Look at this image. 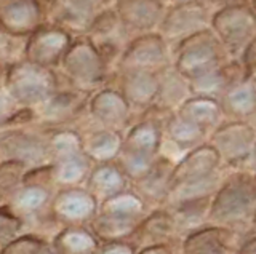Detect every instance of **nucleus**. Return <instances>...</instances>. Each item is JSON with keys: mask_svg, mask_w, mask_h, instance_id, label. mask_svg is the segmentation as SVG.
<instances>
[{"mask_svg": "<svg viewBox=\"0 0 256 254\" xmlns=\"http://www.w3.org/2000/svg\"><path fill=\"white\" fill-rule=\"evenodd\" d=\"M62 83L76 90L93 93L109 85L114 70L86 35H76L56 67Z\"/></svg>", "mask_w": 256, "mask_h": 254, "instance_id": "obj_1", "label": "nucleus"}, {"mask_svg": "<svg viewBox=\"0 0 256 254\" xmlns=\"http://www.w3.org/2000/svg\"><path fill=\"white\" fill-rule=\"evenodd\" d=\"M2 85L16 104L32 110L64 86L56 69L38 66L26 59L10 62L5 67Z\"/></svg>", "mask_w": 256, "mask_h": 254, "instance_id": "obj_2", "label": "nucleus"}, {"mask_svg": "<svg viewBox=\"0 0 256 254\" xmlns=\"http://www.w3.org/2000/svg\"><path fill=\"white\" fill-rule=\"evenodd\" d=\"M172 54L173 67L188 80L230 61L229 54L212 32V29H206L204 32L182 40L172 50Z\"/></svg>", "mask_w": 256, "mask_h": 254, "instance_id": "obj_3", "label": "nucleus"}, {"mask_svg": "<svg viewBox=\"0 0 256 254\" xmlns=\"http://www.w3.org/2000/svg\"><path fill=\"white\" fill-rule=\"evenodd\" d=\"M210 29L230 59H238L256 35V14L250 5L229 6L212 14Z\"/></svg>", "mask_w": 256, "mask_h": 254, "instance_id": "obj_4", "label": "nucleus"}, {"mask_svg": "<svg viewBox=\"0 0 256 254\" xmlns=\"http://www.w3.org/2000/svg\"><path fill=\"white\" fill-rule=\"evenodd\" d=\"M213 11L204 0H192L166 6L157 32L173 50L176 45L198 32L210 29Z\"/></svg>", "mask_w": 256, "mask_h": 254, "instance_id": "obj_5", "label": "nucleus"}, {"mask_svg": "<svg viewBox=\"0 0 256 254\" xmlns=\"http://www.w3.org/2000/svg\"><path fill=\"white\" fill-rule=\"evenodd\" d=\"M256 208V189L250 176L240 174L224 184L210 206V218L220 224L240 222Z\"/></svg>", "mask_w": 256, "mask_h": 254, "instance_id": "obj_6", "label": "nucleus"}, {"mask_svg": "<svg viewBox=\"0 0 256 254\" xmlns=\"http://www.w3.org/2000/svg\"><path fill=\"white\" fill-rule=\"evenodd\" d=\"M172 48L158 32H148L134 35L126 43L116 64L114 72L118 70H149L158 72L172 66Z\"/></svg>", "mask_w": 256, "mask_h": 254, "instance_id": "obj_7", "label": "nucleus"}, {"mask_svg": "<svg viewBox=\"0 0 256 254\" xmlns=\"http://www.w3.org/2000/svg\"><path fill=\"white\" fill-rule=\"evenodd\" d=\"M112 0H46V22L66 29L72 35H85Z\"/></svg>", "mask_w": 256, "mask_h": 254, "instance_id": "obj_8", "label": "nucleus"}, {"mask_svg": "<svg viewBox=\"0 0 256 254\" xmlns=\"http://www.w3.org/2000/svg\"><path fill=\"white\" fill-rule=\"evenodd\" d=\"M72 40H74V35L66 29L52 24V22H45L24 38L21 59L44 67L56 69Z\"/></svg>", "mask_w": 256, "mask_h": 254, "instance_id": "obj_9", "label": "nucleus"}, {"mask_svg": "<svg viewBox=\"0 0 256 254\" xmlns=\"http://www.w3.org/2000/svg\"><path fill=\"white\" fill-rule=\"evenodd\" d=\"M52 158L46 134L13 128L0 134V160L20 162L24 166H44Z\"/></svg>", "mask_w": 256, "mask_h": 254, "instance_id": "obj_10", "label": "nucleus"}, {"mask_svg": "<svg viewBox=\"0 0 256 254\" xmlns=\"http://www.w3.org/2000/svg\"><path fill=\"white\" fill-rule=\"evenodd\" d=\"M208 144L214 147L221 160L228 163L244 162L253 155L256 130L248 122L229 120L216 126Z\"/></svg>", "mask_w": 256, "mask_h": 254, "instance_id": "obj_11", "label": "nucleus"}, {"mask_svg": "<svg viewBox=\"0 0 256 254\" xmlns=\"http://www.w3.org/2000/svg\"><path fill=\"white\" fill-rule=\"evenodd\" d=\"M46 22V0H0V29L26 38Z\"/></svg>", "mask_w": 256, "mask_h": 254, "instance_id": "obj_12", "label": "nucleus"}, {"mask_svg": "<svg viewBox=\"0 0 256 254\" xmlns=\"http://www.w3.org/2000/svg\"><path fill=\"white\" fill-rule=\"evenodd\" d=\"M86 112L101 128L122 130L130 122L133 109L117 86L106 85L90 94Z\"/></svg>", "mask_w": 256, "mask_h": 254, "instance_id": "obj_13", "label": "nucleus"}, {"mask_svg": "<svg viewBox=\"0 0 256 254\" xmlns=\"http://www.w3.org/2000/svg\"><path fill=\"white\" fill-rule=\"evenodd\" d=\"M85 35L100 50L112 70L116 69L120 54L132 38L122 21L118 19L117 13L112 8V5L100 14V18L94 21V24Z\"/></svg>", "mask_w": 256, "mask_h": 254, "instance_id": "obj_14", "label": "nucleus"}, {"mask_svg": "<svg viewBox=\"0 0 256 254\" xmlns=\"http://www.w3.org/2000/svg\"><path fill=\"white\" fill-rule=\"evenodd\" d=\"M112 8L130 37L157 32L166 5L162 0H112Z\"/></svg>", "mask_w": 256, "mask_h": 254, "instance_id": "obj_15", "label": "nucleus"}, {"mask_svg": "<svg viewBox=\"0 0 256 254\" xmlns=\"http://www.w3.org/2000/svg\"><path fill=\"white\" fill-rule=\"evenodd\" d=\"M92 93L70 88L64 85L54 94H52L44 104L34 109V120L42 118L46 125L60 126L77 118L86 109V102Z\"/></svg>", "mask_w": 256, "mask_h": 254, "instance_id": "obj_16", "label": "nucleus"}, {"mask_svg": "<svg viewBox=\"0 0 256 254\" xmlns=\"http://www.w3.org/2000/svg\"><path fill=\"white\" fill-rule=\"evenodd\" d=\"M116 86L132 109L148 110L154 106L158 93V74L149 70H118L112 75Z\"/></svg>", "mask_w": 256, "mask_h": 254, "instance_id": "obj_17", "label": "nucleus"}, {"mask_svg": "<svg viewBox=\"0 0 256 254\" xmlns=\"http://www.w3.org/2000/svg\"><path fill=\"white\" fill-rule=\"evenodd\" d=\"M144 112H146V117L128 128L124 136L122 149L148 157H157L160 146H162L164 123L166 117H156L150 109L144 110Z\"/></svg>", "mask_w": 256, "mask_h": 254, "instance_id": "obj_18", "label": "nucleus"}, {"mask_svg": "<svg viewBox=\"0 0 256 254\" xmlns=\"http://www.w3.org/2000/svg\"><path fill=\"white\" fill-rule=\"evenodd\" d=\"M220 162L221 158L218 152L210 144H200L190 149L186 157H182V160L174 165L170 178V189L210 176L218 168Z\"/></svg>", "mask_w": 256, "mask_h": 254, "instance_id": "obj_19", "label": "nucleus"}, {"mask_svg": "<svg viewBox=\"0 0 256 254\" xmlns=\"http://www.w3.org/2000/svg\"><path fill=\"white\" fill-rule=\"evenodd\" d=\"M218 102L224 117L246 122L256 110V78L250 74L240 77L222 93Z\"/></svg>", "mask_w": 256, "mask_h": 254, "instance_id": "obj_20", "label": "nucleus"}, {"mask_svg": "<svg viewBox=\"0 0 256 254\" xmlns=\"http://www.w3.org/2000/svg\"><path fill=\"white\" fill-rule=\"evenodd\" d=\"M245 74L246 72L242 62L238 59H230L220 67L208 70V72L196 78H190V94L192 96H205L218 101L222 96V93Z\"/></svg>", "mask_w": 256, "mask_h": 254, "instance_id": "obj_21", "label": "nucleus"}, {"mask_svg": "<svg viewBox=\"0 0 256 254\" xmlns=\"http://www.w3.org/2000/svg\"><path fill=\"white\" fill-rule=\"evenodd\" d=\"M96 198L88 190L68 187L56 195L53 202V213L66 222H84L94 216Z\"/></svg>", "mask_w": 256, "mask_h": 254, "instance_id": "obj_22", "label": "nucleus"}, {"mask_svg": "<svg viewBox=\"0 0 256 254\" xmlns=\"http://www.w3.org/2000/svg\"><path fill=\"white\" fill-rule=\"evenodd\" d=\"M157 74H158V93L154 102V107L170 114L176 112L182 102L192 96L189 80L184 75H181L173 67V64L158 70Z\"/></svg>", "mask_w": 256, "mask_h": 254, "instance_id": "obj_23", "label": "nucleus"}, {"mask_svg": "<svg viewBox=\"0 0 256 254\" xmlns=\"http://www.w3.org/2000/svg\"><path fill=\"white\" fill-rule=\"evenodd\" d=\"M84 154L96 163L114 162L124 146V134L118 130L96 128L82 136Z\"/></svg>", "mask_w": 256, "mask_h": 254, "instance_id": "obj_24", "label": "nucleus"}, {"mask_svg": "<svg viewBox=\"0 0 256 254\" xmlns=\"http://www.w3.org/2000/svg\"><path fill=\"white\" fill-rule=\"evenodd\" d=\"M176 114L186 120L202 126L204 130L212 131L222 123V110L220 102L205 96H190L178 107Z\"/></svg>", "mask_w": 256, "mask_h": 254, "instance_id": "obj_25", "label": "nucleus"}, {"mask_svg": "<svg viewBox=\"0 0 256 254\" xmlns=\"http://www.w3.org/2000/svg\"><path fill=\"white\" fill-rule=\"evenodd\" d=\"M230 230L224 227H206L190 234L182 245L186 254H214L226 251L230 242Z\"/></svg>", "mask_w": 256, "mask_h": 254, "instance_id": "obj_26", "label": "nucleus"}, {"mask_svg": "<svg viewBox=\"0 0 256 254\" xmlns=\"http://www.w3.org/2000/svg\"><path fill=\"white\" fill-rule=\"evenodd\" d=\"M174 165L170 163L166 158H156L150 170L138 179V189L142 197L149 200H162L165 195L170 192V178L173 173Z\"/></svg>", "mask_w": 256, "mask_h": 254, "instance_id": "obj_27", "label": "nucleus"}, {"mask_svg": "<svg viewBox=\"0 0 256 254\" xmlns=\"http://www.w3.org/2000/svg\"><path fill=\"white\" fill-rule=\"evenodd\" d=\"M126 176L114 162L98 163L88 174V186L96 195L109 198L116 194L124 192Z\"/></svg>", "mask_w": 256, "mask_h": 254, "instance_id": "obj_28", "label": "nucleus"}, {"mask_svg": "<svg viewBox=\"0 0 256 254\" xmlns=\"http://www.w3.org/2000/svg\"><path fill=\"white\" fill-rule=\"evenodd\" d=\"M206 133L208 131L202 126L186 120L176 112L168 115L164 123V134H166V138L181 149H194L200 146Z\"/></svg>", "mask_w": 256, "mask_h": 254, "instance_id": "obj_29", "label": "nucleus"}, {"mask_svg": "<svg viewBox=\"0 0 256 254\" xmlns=\"http://www.w3.org/2000/svg\"><path fill=\"white\" fill-rule=\"evenodd\" d=\"M138 229V219L101 213L92 221V234L104 242H122Z\"/></svg>", "mask_w": 256, "mask_h": 254, "instance_id": "obj_30", "label": "nucleus"}, {"mask_svg": "<svg viewBox=\"0 0 256 254\" xmlns=\"http://www.w3.org/2000/svg\"><path fill=\"white\" fill-rule=\"evenodd\" d=\"M90 162L92 160L84 152L53 160L52 178L61 186L74 187L86 178L90 171Z\"/></svg>", "mask_w": 256, "mask_h": 254, "instance_id": "obj_31", "label": "nucleus"}, {"mask_svg": "<svg viewBox=\"0 0 256 254\" xmlns=\"http://www.w3.org/2000/svg\"><path fill=\"white\" fill-rule=\"evenodd\" d=\"M54 250L60 254H94L98 250V242L86 229L69 227L56 238Z\"/></svg>", "mask_w": 256, "mask_h": 254, "instance_id": "obj_32", "label": "nucleus"}, {"mask_svg": "<svg viewBox=\"0 0 256 254\" xmlns=\"http://www.w3.org/2000/svg\"><path fill=\"white\" fill-rule=\"evenodd\" d=\"M48 149L53 160L84 152L82 134L70 128H56L46 133Z\"/></svg>", "mask_w": 256, "mask_h": 254, "instance_id": "obj_33", "label": "nucleus"}, {"mask_svg": "<svg viewBox=\"0 0 256 254\" xmlns=\"http://www.w3.org/2000/svg\"><path fill=\"white\" fill-rule=\"evenodd\" d=\"M144 205L141 198L130 192H120L109 198H104L101 205V213L106 214H114V216H122V218H134L142 213Z\"/></svg>", "mask_w": 256, "mask_h": 254, "instance_id": "obj_34", "label": "nucleus"}, {"mask_svg": "<svg viewBox=\"0 0 256 254\" xmlns=\"http://www.w3.org/2000/svg\"><path fill=\"white\" fill-rule=\"evenodd\" d=\"M30 122H34V110L18 106L4 85H0V128L28 125Z\"/></svg>", "mask_w": 256, "mask_h": 254, "instance_id": "obj_35", "label": "nucleus"}, {"mask_svg": "<svg viewBox=\"0 0 256 254\" xmlns=\"http://www.w3.org/2000/svg\"><path fill=\"white\" fill-rule=\"evenodd\" d=\"M216 182H218V178H216L214 173H212L210 176H206L204 179L186 182V184L170 189L168 195H170V198L176 205L189 200H197V198H205L214 190Z\"/></svg>", "mask_w": 256, "mask_h": 254, "instance_id": "obj_36", "label": "nucleus"}, {"mask_svg": "<svg viewBox=\"0 0 256 254\" xmlns=\"http://www.w3.org/2000/svg\"><path fill=\"white\" fill-rule=\"evenodd\" d=\"M156 158L157 157H148V155L134 154V152H130V150L122 149L116 160H117L118 168L124 171L126 178L138 181L150 170V166L154 165Z\"/></svg>", "mask_w": 256, "mask_h": 254, "instance_id": "obj_37", "label": "nucleus"}, {"mask_svg": "<svg viewBox=\"0 0 256 254\" xmlns=\"http://www.w3.org/2000/svg\"><path fill=\"white\" fill-rule=\"evenodd\" d=\"M48 190L40 184L24 186L16 190L14 195V206L24 213H36L40 208H44L48 202Z\"/></svg>", "mask_w": 256, "mask_h": 254, "instance_id": "obj_38", "label": "nucleus"}, {"mask_svg": "<svg viewBox=\"0 0 256 254\" xmlns=\"http://www.w3.org/2000/svg\"><path fill=\"white\" fill-rule=\"evenodd\" d=\"M206 210H208V197L178 203L176 205V214L173 216L174 224L196 227L204 221Z\"/></svg>", "mask_w": 256, "mask_h": 254, "instance_id": "obj_39", "label": "nucleus"}, {"mask_svg": "<svg viewBox=\"0 0 256 254\" xmlns=\"http://www.w3.org/2000/svg\"><path fill=\"white\" fill-rule=\"evenodd\" d=\"M176 224L172 214H166L164 211H157L152 216H149L141 224V235L149 238V240H158L172 235Z\"/></svg>", "mask_w": 256, "mask_h": 254, "instance_id": "obj_40", "label": "nucleus"}, {"mask_svg": "<svg viewBox=\"0 0 256 254\" xmlns=\"http://www.w3.org/2000/svg\"><path fill=\"white\" fill-rule=\"evenodd\" d=\"M28 166L20 162L0 160V195H6L18 190V186L26 178Z\"/></svg>", "mask_w": 256, "mask_h": 254, "instance_id": "obj_41", "label": "nucleus"}, {"mask_svg": "<svg viewBox=\"0 0 256 254\" xmlns=\"http://www.w3.org/2000/svg\"><path fill=\"white\" fill-rule=\"evenodd\" d=\"M24 38L14 37L6 30L0 29V67L8 66L10 62L21 59Z\"/></svg>", "mask_w": 256, "mask_h": 254, "instance_id": "obj_42", "label": "nucleus"}, {"mask_svg": "<svg viewBox=\"0 0 256 254\" xmlns=\"http://www.w3.org/2000/svg\"><path fill=\"white\" fill-rule=\"evenodd\" d=\"M44 243L36 237H20L13 238L10 243L4 246L0 254H40Z\"/></svg>", "mask_w": 256, "mask_h": 254, "instance_id": "obj_43", "label": "nucleus"}, {"mask_svg": "<svg viewBox=\"0 0 256 254\" xmlns=\"http://www.w3.org/2000/svg\"><path fill=\"white\" fill-rule=\"evenodd\" d=\"M21 229V219L10 211L0 210V245L10 243Z\"/></svg>", "mask_w": 256, "mask_h": 254, "instance_id": "obj_44", "label": "nucleus"}, {"mask_svg": "<svg viewBox=\"0 0 256 254\" xmlns=\"http://www.w3.org/2000/svg\"><path fill=\"white\" fill-rule=\"evenodd\" d=\"M240 62H242V66L245 67L246 74L252 75L256 72V35L253 37V40L248 43L242 56H240Z\"/></svg>", "mask_w": 256, "mask_h": 254, "instance_id": "obj_45", "label": "nucleus"}, {"mask_svg": "<svg viewBox=\"0 0 256 254\" xmlns=\"http://www.w3.org/2000/svg\"><path fill=\"white\" fill-rule=\"evenodd\" d=\"M94 254H133V248L125 242H109L96 250Z\"/></svg>", "mask_w": 256, "mask_h": 254, "instance_id": "obj_46", "label": "nucleus"}, {"mask_svg": "<svg viewBox=\"0 0 256 254\" xmlns=\"http://www.w3.org/2000/svg\"><path fill=\"white\" fill-rule=\"evenodd\" d=\"M204 2L210 6L212 11L221 10V8H229V6L250 5V0H204Z\"/></svg>", "mask_w": 256, "mask_h": 254, "instance_id": "obj_47", "label": "nucleus"}, {"mask_svg": "<svg viewBox=\"0 0 256 254\" xmlns=\"http://www.w3.org/2000/svg\"><path fill=\"white\" fill-rule=\"evenodd\" d=\"M140 254H172V250L166 245H152L149 248L142 250Z\"/></svg>", "mask_w": 256, "mask_h": 254, "instance_id": "obj_48", "label": "nucleus"}, {"mask_svg": "<svg viewBox=\"0 0 256 254\" xmlns=\"http://www.w3.org/2000/svg\"><path fill=\"white\" fill-rule=\"evenodd\" d=\"M238 254H256V237L252 238V240H248L246 243H244Z\"/></svg>", "mask_w": 256, "mask_h": 254, "instance_id": "obj_49", "label": "nucleus"}, {"mask_svg": "<svg viewBox=\"0 0 256 254\" xmlns=\"http://www.w3.org/2000/svg\"><path fill=\"white\" fill-rule=\"evenodd\" d=\"M162 2L170 6V5H178V3H184V2H192V0H162Z\"/></svg>", "mask_w": 256, "mask_h": 254, "instance_id": "obj_50", "label": "nucleus"}, {"mask_svg": "<svg viewBox=\"0 0 256 254\" xmlns=\"http://www.w3.org/2000/svg\"><path fill=\"white\" fill-rule=\"evenodd\" d=\"M248 123H250L252 126H253V128L256 130V110H254V112H253V115L250 117V118H248V120H246Z\"/></svg>", "mask_w": 256, "mask_h": 254, "instance_id": "obj_51", "label": "nucleus"}, {"mask_svg": "<svg viewBox=\"0 0 256 254\" xmlns=\"http://www.w3.org/2000/svg\"><path fill=\"white\" fill-rule=\"evenodd\" d=\"M40 254H60V253L56 251L54 248H53V250H46L45 246H44V248H42V251H40Z\"/></svg>", "mask_w": 256, "mask_h": 254, "instance_id": "obj_52", "label": "nucleus"}, {"mask_svg": "<svg viewBox=\"0 0 256 254\" xmlns=\"http://www.w3.org/2000/svg\"><path fill=\"white\" fill-rule=\"evenodd\" d=\"M250 6H252V10H253L254 14H256V0H250Z\"/></svg>", "mask_w": 256, "mask_h": 254, "instance_id": "obj_53", "label": "nucleus"}, {"mask_svg": "<svg viewBox=\"0 0 256 254\" xmlns=\"http://www.w3.org/2000/svg\"><path fill=\"white\" fill-rule=\"evenodd\" d=\"M5 67H0V85H2V80H4V70H5Z\"/></svg>", "mask_w": 256, "mask_h": 254, "instance_id": "obj_54", "label": "nucleus"}, {"mask_svg": "<svg viewBox=\"0 0 256 254\" xmlns=\"http://www.w3.org/2000/svg\"><path fill=\"white\" fill-rule=\"evenodd\" d=\"M253 158H254V163H256V144H254V149H253V155H252Z\"/></svg>", "mask_w": 256, "mask_h": 254, "instance_id": "obj_55", "label": "nucleus"}, {"mask_svg": "<svg viewBox=\"0 0 256 254\" xmlns=\"http://www.w3.org/2000/svg\"><path fill=\"white\" fill-rule=\"evenodd\" d=\"M214 254H228L226 251H221V253H214Z\"/></svg>", "mask_w": 256, "mask_h": 254, "instance_id": "obj_56", "label": "nucleus"}, {"mask_svg": "<svg viewBox=\"0 0 256 254\" xmlns=\"http://www.w3.org/2000/svg\"><path fill=\"white\" fill-rule=\"evenodd\" d=\"M253 214H254V222H256V208H254V211H253Z\"/></svg>", "mask_w": 256, "mask_h": 254, "instance_id": "obj_57", "label": "nucleus"}, {"mask_svg": "<svg viewBox=\"0 0 256 254\" xmlns=\"http://www.w3.org/2000/svg\"><path fill=\"white\" fill-rule=\"evenodd\" d=\"M253 182H254V189H256V176L253 178Z\"/></svg>", "mask_w": 256, "mask_h": 254, "instance_id": "obj_58", "label": "nucleus"}, {"mask_svg": "<svg viewBox=\"0 0 256 254\" xmlns=\"http://www.w3.org/2000/svg\"><path fill=\"white\" fill-rule=\"evenodd\" d=\"M252 75H253V77H254V78H256V72H254V74H252Z\"/></svg>", "mask_w": 256, "mask_h": 254, "instance_id": "obj_59", "label": "nucleus"}]
</instances>
